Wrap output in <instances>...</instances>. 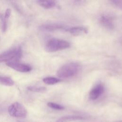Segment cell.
<instances>
[{
  "label": "cell",
  "instance_id": "cell-11",
  "mask_svg": "<svg viewBox=\"0 0 122 122\" xmlns=\"http://www.w3.org/2000/svg\"><path fill=\"white\" fill-rule=\"evenodd\" d=\"M37 2L41 7L47 9L52 8L53 7H55L56 5V2L54 0H40L37 1Z\"/></svg>",
  "mask_w": 122,
  "mask_h": 122
},
{
  "label": "cell",
  "instance_id": "cell-10",
  "mask_svg": "<svg viewBox=\"0 0 122 122\" xmlns=\"http://www.w3.org/2000/svg\"><path fill=\"white\" fill-rule=\"evenodd\" d=\"M85 118L84 116L80 115H66L60 118L56 122H70L75 121H80L85 120Z\"/></svg>",
  "mask_w": 122,
  "mask_h": 122
},
{
  "label": "cell",
  "instance_id": "cell-9",
  "mask_svg": "<svg viewBox=\"0 0 122 122\" xmlns=\"http://www.w3.org/2000/svg\"><path fill=\"white\" fill-rule=\"evenodd\" d=\"M73 36H79L88 33V29L84 26H74L67 29L66 30Z\"/></svg>",
  "mask_w": 122,
  "mask_h": 122
},
{
  "label": "cell",
  "instance_id": "cell-3",
  "mask_svg": "<svg viewBox=\"0 0 122 122\" xmlns=\"http://www.w3.org/2000/svg\"><path fill=\"white\" fill-rule=\"evenodd\" d=\"M22 55V51L20 47L8 50L0 54V63L15 61L20 58Z\"/></svg>",
  "mask_w": 122,
  "mask_h": 122
},
{
  "label": "cell",
  "instance_id": "cell-19",
  "mask_svg": "<svg viewBox=\"0 0 122 122\" xmlns=\"http://www.w3.org/2000/svg\"><path fill=\"white\" fill-rule=\"evenodd\" d=\"M122 122V121H120V122Z\"/></svg>",
  "mask_w": 122,
  "mask_h": 122
},
{
  "label": "cell",
  "instance_id": "cell-13",
  "mask_svg": "<svg viewBox=\"0 0 122 122\" xmlns=\"http://www.w3.org/2000/svg\"><path fill=\"white\" fill-rule=\"evenodd\" d=\"M44 83L48 85H54L61 81V80L54 77H46L42 80Z\"/></svg>",
  "mask_w": 122,
  "mask_h": 122
},
{
  "label": "cell",
  "instance_id": "cell-16",
  "mask_svg": "<svg viewBox=\"0 0 122 122\" xmlns=\"http://www.w3.org/2000/svg\"><path fill=\"white\" fill-rule=\"evenodd\" d=\"M27 89L30 91L36 92H42L46 91V88L44 87L29 86L27 87Z\"/></svg>",
  "mask_w": 122,
  "mask_h": 122
},
{
  "label": "cell",
  "instance_id": "cell-1",
  "mask_svg": "<svg viewBox=\"0 0 122 122\" xmlns=\"http://www.w3.org/2000/svg\"><path fill=\"white\" fill-rule=\"evenodd\" d=\"M81 68V65L77 62H68L58 70L57 75L60 78H71L76 75L80 71Z\"/></svg>",
  "mask_w": 122,
  "mask_h": 122
},
{
  "label": "cell",
  "instance_id": "cell-7",
  "mask_svg": "<svg viewBox=\"0 0 122 122\" xmlns=\"http://www.w3.org/2000/svg\"><path fill=\"white\" fill-rule=\"evenodd\" d=\"M105 90L104 86L103 84L100 83L95 85L89 92V98L92 101L98 99L104 93Z\"/></svg>",
  "mask_w": 122,
  "mask_h": 122
},
{
  "label": "cell",
  "instance_id": "cell-4",
  "mask_svg": "<svg viewBox=\"0 0 122 122\" xmlns=\"http://www.w3.org/2000/svg\"><path fill=\"white\" fill-rule=\"evenodd\" d=\"M8 112L11 116L18 118H24L27 114L26 108L18 102H14L9 107Z\"/></svg>",
  "mask_w": 122,
  "mask_h": 122
},
{
  "label": "cell",
  "instance_id": "cell-6",
  "mask_svg": "<svg viewBox=\"0 0 122 122\" xmlns=\"http://www.w3.org/2000/svg\"><path fill=\"white\" fill-rule=\"evenodd\" d=\"M6 65L8 67L19 72H27L31 70V67L29 65L18 62L16 61L7 62H6Z\"/></svg>",
  "mask_w": 122,
  "mask_h": 122
},
{
  "label": "cell",
  "instance_id": "cell-5",
  "mask_svg": "<svg viewBox=\"0 0 122 122\" xmlns=\"http://www.w3.org/2000/svg\"><path fill=\"white\" fill-rule=\"evenodd\" d=\"M99 20L101 25L107 30H112L115 27L114 17L111 14L106 13L102 14L99 17Z\"/></svg>",
  "mask_w": 122,
  "mask_h": 122
},
{
  "label": "cell",
  "instance_id": "cell-15",
  "mask_svg": "<svg viewBox=\"0 0 122 122\" xmlns=\"http://www.w3.org/2000/svg\"><path fill=\"white\" fill-rule=\"evenodd\" d=\"M47 106L50 108L56 110H63L64 109V107L63 106L53 102H48L47 103Z\"/></svg>",
  "mask_w": 122,
  "mask_h": 122
},
{
  "label": "cell",
  "instance_id": "cell-18",
  "mask_svg": "<svg viewBox=\"0 0 122 122\" xmlns=\"http://www.w3.org/2000/svg\"><path fill=\"white\" fill-rule=\"evenodd\" d=\"M11 10H10V8H8V9H7L5 10V14L4 15V18L7 20L9 18V17H10V15H11Z\"/></svg>",
  "mask_w": 122,
  "mask_h": 122
},
{
  "label": "cell",
  "instance_id": "cell-2",
  "mask_svg": "<svg viewBox=\"0 0 122 122\" xmlns=\"http://www.w3.org/2000/svg\"><path fill=\"white\" fill-rule=\"evenodd\" d=\"M70 47V43L67 41L57 38H52L46 43L45 50L48 52H54L68 49Z\"/></svg>",
  "mask_w": 122,
  "mask_h": 122
},
{
  "label": "cell",
  "instance_id": "cell-8",
  "mask_svg": "<svg viewBox=\"0 0 122 122\" xmlns=\"http://www.w3.org/2000/svg\"><path fill=\"white\" fill-rule=\"evenodd\" d=\"M41 28L42 30L48 31H54L59 30H66L67 29L63 25L59 23H48L42 25Z\"/></svg>",
  "mask_w": 122,
  "mask_h": 122
},
{
  "label": "cell",
  "instance_id": "cell-17",
  "mask_svg": "<svg viewBox=\"0 0 122 122\" xmlns=\"http://www.w3.org/2000/svg\"><path fill=\"white\" fill-rule=\"evenodd\" d=\"M110 2L115 8L122 10V0H112Z\"/></svg>",
  "mask_w": 122,
  "mask_h": 122
},
{
  "label": "cell",
  "instance_id": "cell-14",
  "mask_svg": "<svg viewBox=\"0 0 122 122\" xmlns=\"http://www.w3.org/2000/svg\"><path fill=\"white\" fill-rule=\"evenodd\" d=\"M0 25L2 31L3 32H5L7 29V23L6 19L2 14H0Z\"/></svg>",
  "mask_w": 122,
  "mask_h": 122
},
{
  "label": "cell",
  "instance_id": "cell-12",
  "mask_svg": "<svg viewBox=\"0 0 122 122\" xmlns=\"http://www.w3.org/2000/svg\"><path fill=\"white\" fill-rule=\"evenodd\" d=\"M0 84L7 86H11L14 84V82L9 77L0 76Z\"/></svg>",
  "mask_w": 122,
  "mask_h": 122
}]
</instances>
